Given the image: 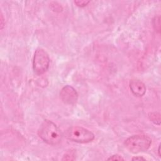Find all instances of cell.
<instances>
[{
    "label": "cell",
    "mask_w": 161,
    "mask_h": 161,
    "mask_svg": "<svg viewBox=\"0 0 161 161\" xmlns=\"http://www.w3.org/2000/svg\"><path fill=\"white\" fill-rule=\"evenodd\" d=\"M60 97L65 104L72 105L75 104L77 101L78 93L73 87L67 85L61 89Z\"/></svg>",
    "instance_id": "obj_5"
},
{
    "label": "cell",
    "mask_w": 161,
    "mask_h": 161,
    "mask_svg": "<svg viewBox=\"0 0 161 161\" xmlns=\"http://www.w3.org/2000/svg\"><path fill=\"white\" fill-rule=\"evenodd\" d=\"M148 118L154 124L160 125V114L158 112H152L148 114Z\"/></svg>",
    "instance_id": "obj_7"
},
{
    "label": "cell",
    "mask_w": 161,
    "mask_h": 161,
    "mask_svg": "<svg viewBox=\"0 0 161 161\" xmlns=\"http://www.w3.org/2000/svg\"><path fill=\"white\" fill-rule=\"evenodd\" d=\"M130 88L132 93L138 97L143 96L146 92L145 84L138 79H132L130 82Z\"/></svg>",
    "instance_id": "obj_6"
},
{
    "label": "cell",
    "mask_w": 161,
    "mask_h": 161,
    "mask_svg": "<svg viewBox=\"0 0 161 161\" xmlns=\"http://www.w3.org/2000/svg\"><path fill=\"white\" fill-rule=\"evenodd\" d=\"M67 140L77 143H89L94 139V135L89 130L81 126H72L65 133Z\"/></svg>",
    "instance_id": "obj_3"
},
{
    "label": "cell",
    "mask_w": 161,
    "mask_h": 161,
    "mask_svg": "<svg viewBox=\"0 0 161 161\" xmlns=\"http://www.w3.org/2000/svg\"><path fill=\"white\" fill-rule=\"evenodd\" d=\"M158 156L160 157L161 155H160V145H159L158 146Z\"/></svg>",
    "instance_id": "obj_12"
},
{
    "label": "cell",
    "mask_w": 161,
    "mask_h": 161,
    "mask_svg": "<svg viewBox=\"0 0 161 161\" xmlns=\"http://www.w3.org/2000/svg\"><path fill=\"white\" fill-rule=\"evenodd\" d=\"M3 14H1V29H3Z\"/></svg>",
    "instance_id": "obj_11"
},
{
    "label": "cell",
    "mask_w": 161,
    "mask_h": 161,
    "mask_svg": "<svg viewBox=\"0 0 161 161\" xmlns=\"http://www.w3.org/2000/svg\"><path fill=\"white\" fill-rule=\"evenodd\" d=\"M38 135L43 142L52 145L58 144L63 137L60 128L55 123L48 119H45L40 125Z\"/></svg>",
    "instance_id": "obj_1"
},
{
    "label": "cell",
    "mask_w": 161,
    "mask_h": 161,
    "mask_svg": "<svg viewBox=\"0 0 161 161\" xmlns=\"http://www.w3.org/2000/svg\"><path fill=\"white\" fill-rule=\"evenodd\" d=\"M50 58L47 52L42 48L36 50L33 59V69L35 74L41 75L48 69Z\"/></svg>",
    "instance_id": "obj_4"
},
{
    "label": "cell",
    "mask_w": 161,
    "mask_h": 161,
    "mask_svg": "<svg viewBox=\"0 0 161 161\" xmlns=\"http://www.w3.org/2000/svg\"><path fill=\"white\" fill-rule=\"evenodd\" d=\"M132 160H145V158H143L142 157H133L132 158Z\"/></svg>",
    "instance_id": "obj_10"
},
{
    "label": "cell",
    "mask_w": 161,
    "mask_h": 161,
    "mask_svg": "<svg viewBox=\"0 0 161 161\" xmlns=\"http://www.w3.org/2000/svg\"><path fill=\"white\" fill-rule=\"evenodd\" d=\"M108 160H124V158L119 155H113L108 158Z\"/></svg>",
    "instance_id": "obj_9"
},
{
    "label": "cell",
    "mask_w": 161,
    "mask_h": 161,
    "mask_svg": "<svg viewBox=\"0 0 161 161\" xmlns=\"http://www.w3.org/2000/svg\"><path fill=\"white\" fill-rule=\"evenodd\" d=\"M89 1H85V0H79V1H75L74 3L79 7H85L89 3Z\"/></svg>",
    "instance_id": "obj_8"
},
{
    "label": "cell",
    "mask_w": 161,
    "mask_h": 161,
    "mask_svg": "<svg viewBox=\"0 0 161 161\" xmlns=\"http://www.w3.org/2000/svg\"><path fill=\"white\" fill-rule=\"evenodd\" d=\"M151 143V138L143 135H133L128 138L125 142L126 148L133 153L147 150L150 147Z\"/></svg>",
    "instance_id": "obj_2"
}]
</instances>
